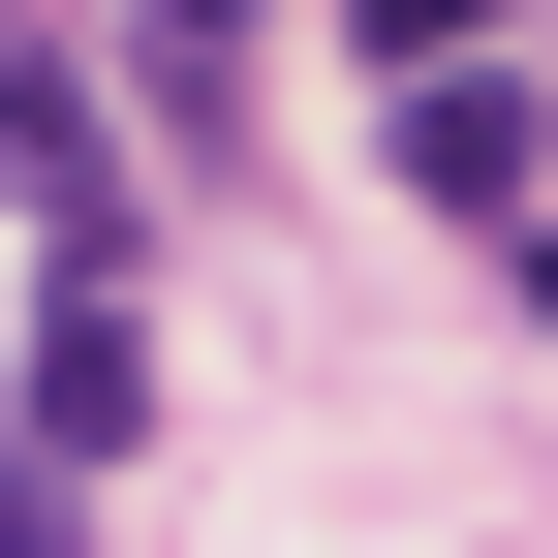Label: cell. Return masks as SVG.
Masks as SVG:
<instances>
[{
	"label": "cell",
	"mask_w": 558,
	"mask_h": 558,
	"mask_svg": "<svg viewBox=\"0 0 558 558\" xmlns=\"http://www.w3.org/2000/svg\"><path fill=\"white\" fill-rule=\"evenodd\" d=\"M341 32H373L403 94H465V62H527V0H341Z\"/></svg>",
	"instance_id": "5b68a950"
},
{
	"label": "cell",
	"mask_w": 558,
	"mask_h": 558,
	"mask_svg": "<svg viewBox=\"0 0 558 558\" xmlns=\"http://www.w3.org/2000/svg\"><path fill=\"white\" fill-rule=\"evenodd\" d=\"M0 558H62V465H32V435H0Z\"/></svg>",
	"instance_id": "8992f818"
},
{
	"label": "cell",
	"mask_w": 558,
	"mask_h": 558,
	"mask_svg": "<svg viewBox=\"0 0 558 558\" xmlns=\"http://www.w3.org/2000/svg\"><path fill=\"white\" fill-rule=\"evenodd\" d=\"M403 186H435V218H527V62H465V94H403Z\"/></svg>",
	"instance_id": "3957f363"
},
{
	"label": "cell",
	"mask_w": 558,
	"mask_h": 558,
	"mask_svg": "<svg viewBox=\"0 0 558 558\" xmlns=\"http://www.w3.org/2000/svg\"><path fill=\"white\" fill-rule=\"evenodd\" d=\"M94 435H156V311L62 248V311H32V465H94Z\"/></svg>",
	"instance_id": "6da1fadb"
},
{
	"label": "cell",
	"mask_w": 558,
	"mask_h": 558,
	"mask_svg": "<svg viewBox=\"0 0 558 558\" xmlns=\"http://www.w3.org/2000/svg\"><path fill=\"white\" fill-rule=\"evenodd\" d=\"M124 62H156V124H248V0H124Z\"/></svg>",
	"instance_id": "277c9868"
},
{
	"label": "cell",
	"mask_w": 558,
	"mask_h": 558,
	"mask_svg": "<svg viewBox=\"0 0 558 558\" xmlns=\"http://www.w3.org/2000/svg\"><path fill=\"white\" fill-rule=\"evenodd\" d=\"M0 218H62V248L124 218V156H94V94H62V62H0Z\"/></svg>",
	"instance_id": "7a4b0ae2"
}]
</instances>
